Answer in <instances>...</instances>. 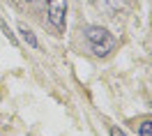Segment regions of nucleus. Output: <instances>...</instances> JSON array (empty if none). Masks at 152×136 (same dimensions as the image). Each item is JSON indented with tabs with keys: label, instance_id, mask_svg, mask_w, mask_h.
<instances>
[{
	"label": "nucleus",
	"instance_id": "obj_1",
	"mask_svg": "<svg viewBox=\"0 0 152 136\" xmlns=\"http://www.w3.org/2000/svg\"><path fill=\"white\" fill-rule=\"evenodd\" d=\"M83 32H86L88 44H90V49H92V53H95L97 58L111 56L115 51V46H118V39H115L106 28H102V26H86Z\"/></svg>",
	"mask_w": 152,
	"mask_h": 136
},
{
	"label": "nucleus",
	"instance_id": "obj_2",
	"mask_svg": "<svg viewBox=\"0 0 152 136\" xmlns=\"http://www.w3.org/2000/svg\"><path fill=\"white\" fill-rule=\"evenodd\" d=\"M46 19L56 32H62L67 19V0H46Z\"/></svg>",
	"mask_w": 152,
	"mask_h": 136
},
{
	"label": "nucleus",
	"instance_id": "obj_3",
	"mask_svg": "<svg viewBox=\"0 0 152 136\" xmlns=\"http://www.w3.org/2000/svg\"><path fill=\"white\" fill-rule=\"evenodd\" d=\"M19 32H21V37H23V42H26L28 46H32V49H39V42H37L35 32H32L30 28H26V26H19Z\"/></svg>",
	"mask_w": 152,
	"mask_h": 136
},
{
	"label": "nucleus",
	"instance_id": "obj_4",
	"mask_svg": "<svg viewBox=\"0 0 152 136\" xmlns=\"http://www.w3.org/2000/svg\"><path fill=\"white\" fill-rule=\"evenodd\" d=\"M136 129H138L141 136H152V120H145L141 125H136Z\"/></svg>",
	"mask_w": 152,
	"mask_h": 136
},
{
	"label": "nucleus",
	"instance_id": "obj_5",
	"mask_svg": "<svg viewBox=\"0 0 152 136\" xmlns=\"http://www.w3.org/2000/svg\"><path fill=\"white\" fill-rule=\"evenodd\" d=\"M108 134H111V136H127L120 127H111V129H108Z\"/></svg>",
	"mask_w": 152,
	"mask_h": 136
},
{
	"label": "nucleus",
	"instance_id": "obj_6",
	"mask_svg": "<svg viewBox=\"0 0 152 136\" xmlns=\"http://www.w3.org/2000/svg\"><path fill=\"white\" fill-rule=\"evenodd\" d=\"M0 26H2V30H5V35L10 37V42H12V44H16V37H14V35H12V32H10V28H7L5 23H0Z\"/></svg>",
	"mask_w": 152,
	"mask_h": 136
},
{
	"label": "nucleus",
	"instance_id": "obj_7",
	"mask_svg": "<svg viewBox=\"0 0 152 136\" xmlns=\"http://www.w3.org/2000/svg\"><path fill=\"white\" fill-rule=\"evenodd\" d=\"M26 2H35V0H26Z\"/></svg>",
	"mask_w": 152,
	"mask_h": 136
}]
</instances>
